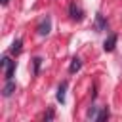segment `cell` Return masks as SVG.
<instances>
[{"mask_svg":"<svg viewBox=\"0 0 122 122\" xmlns=\"http://www.w3.org/2000/svg\"><path fill=\"white\" fill-rule=\"evenodd\" d=\"M21 50H23V40H21V38L13 40V44H11V48H10V53L19 55V53H21Z\"/></svg>","mask_w":122,"mask_h":122,"instance_id":"obj_7","label":"cell"},{"mask_svg":"<svg viewBox=\"0 0 122 122\" xmlns=\"http://www.w3.org/2000/svg\"><path fill=\"white\" fill-rule=\"evenodd\" d=\"M53 116H55V111L50 107V109H48V112L44 114V120H46V122H48V120H53Z\"/></svg>","mask_w":122,"mask_h":122,"instance_id":"obj_12","label":"cell"},{"mask_svg":"<svg viewBox=\"0 0 122 122\" xmlns=\"http://www.w3.org/2000/svg\"><path fill=\"white\" fill-rule=\"evenodd\" d=\"M2 67L6 69V80H11L13 78V72H15V61H10L8 57H2Z\"/></svg>","mask_w":122,"mask_h":122,"instance_id":"obj_3","label":"cell"},{"mask_svg":"<svg viewBox=\"0 0 122 122\" xmlns=\"http://www.w3.org/2000/svg\"><path fill=\"white\" fill-rule=\"evenodd\" d=\"M10 4V0H2V6H8Z\"/></svg>","mask_w":122,"mask_h":122,"instance_id":"obj_14","label":"cell"},{"mask_svg":"<svg viewBox=\"0 0 122 122\" xmlns=\"http://www.w3.org/2000/svg\"><path fill=\"white\" fill-rule=\"evenodd\" d=\"M50 30H51V17L46 15V19H42V23L36 27V32L40 36H46V34H50Z\"/></svg>","mask_w":122,"mask_h":122,"instance_id":"obj_2","label":"cell"},{"mask_svg":"<svg viewBox=\"0 0 122 122\" xmlns=\"http://www.w3.org/2000/svg\"><path fill=\"white\" fill-rule=\"evenodd\" d=\"M32 65H34V71H32V72H34V74H38V72H40V65H42V59H40V57H34V59H32Z\"/></svg>","mask_w":122,"mask_h":122,"instance_id":"obj_11","label":"cell"},{"mask_svg":"<svg viewBox=\"0 0 122 122\" xmlns=\"http://www.w3.org/2000/svg\"><path fill=\"white\" fill-rule=\"evenodd\" d=\"M109 116H111V111H109V107H103V109H101V112L95 116V120H97V122H103V120H107Z\"/></svg>","mask_w":122,"mask_h":122,"instance_id":"obj_10","label":"cell"},{"mask_svg":"<svg viewBox=\"0 0 122 122\" xmlns=\"http://www.w3.org/2000/svg\"><path fill=\"white\" fill-rule=\"evenodd\" d=\"M80 67H82V61H80L78 57H72V61H71V65H69V72L74 74V72L80 71Z\"/></svg>","mask_w":122,"mask_h":122,"instance_id":"obj_9","label":"cell"},{"mask_svg":"<svg viewBox=\"0 0 122 122\" xmlns=\"http://www.w3.org/2000/svg\"><path fill=\"white\" fill-rule=\"evenodd\" d=\"M86 116H88V118H95V116H97V107H92V109H88Z\"/></svg>","mask_w":122,"mask_h":122,"instance_id":"obj_13","label":"cell"},{"mask_svg":"<svg viewBox=\"0 0 122 122\" xmlns=\"http://www.w3.org/2000/svg\"><path fill=\"white\" fill-rule=\"evenodd\" d=\"M65 90H67V80H63L61 84H59V88H57V101L59 103H65Z\"/></svg>","mask_w":122,"mask_h":122,"instance_id":"obj_8","label":"cell"},{"mask_svg":"<svg viewBox=\"0 0 122 122\" xmlns=\"http://www.w3.org/2000/svg\"><path fill=\"white\" fill-rule=\"evenodd\" d=\"M13 92H15V82H13V80H8L6 86L2 88V95H4V97H10Z\"/></svg>","mask_w":122,"mask_h":122,"instance_id":"obj_6","label":"cell"},{"mask_svg":"<svg viewBox=\"0 0 122 122\" xmlns=\"http://www.w3.org/2000/svg\"><path fill=\"white\" fill-rule=\"evenodd\" d=\"M116 40H118V36H116V34H109V36H107V40L103 42V50H105V51H112V50H114V46H116Z\"/></svg>","mask_w":122,"mask_h":122,"instance_id":"obj_5","label":"cell"},{"mask_svg":"<svg viewBox=\"0 0 122 122\" xmlns=\"http://www.w3.org/2000/svg\"><path fill=\"white\" fill-rule=\"evenodd\" d=\"M69 17L72 21H78V23L84 19V10L80 8V4H76V2H71L69 4Z\"/></svg>","mask_w":122,"mask_h":122,"instance_id":"obj_1","label":"cell"},{"mask_svg":"<svg viewBox=\"0 0 122 122\" xmlns=\"http://www.w3.org/2000/svg\"><path fill=\"white\" fill-rule=\"evenodd\" d=\"M107 29H109L107 19H105L101 13H97V15H95V30H97V32H105Z\"/></svg>","mask_w":122,"mask_h":122,"instance_id":"obj_4","label":"cell"}]
</instances>
